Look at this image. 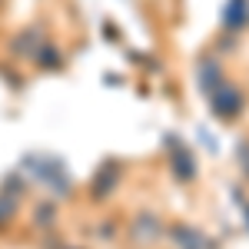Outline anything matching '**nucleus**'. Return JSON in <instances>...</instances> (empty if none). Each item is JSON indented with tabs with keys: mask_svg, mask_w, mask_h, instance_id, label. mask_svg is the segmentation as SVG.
I'll use <instances>...</instances> for the list:
<instances>
[{
	"mask_svg": "<svg viewBox=\"0 0 249 249\" xmlns=\"http://www.w3.org/2000/svg\"><path fill=\"white\" fill-rule=\"evenodd\" d=\"M173 166H176V176L179 179H193V173H196V163H193V156L186 153V146H179V140H176V160H173Z\"/></svg>",
	"mask_w": 249,
	"mask_h": 249,
	"instance_id": "obj_4",
	"label": "nucleus"
},
{
	"mask_svg": "<svg viewBox=\"0 0 249 249\" xmlns=\"http://www.w3.org/2000/svg\"><path fill=\"white\" fill-rule=\"evenodd\" d=\"M219 63H213V60H203L199 63V87L206 90V93H216L219 90Z\"/></svg>",
	"mask_w": 249,
	"mask_h": 249,
	"instance_id": "obj_3",
	"label": "nucleus"
},
{
	"mask_svg": "<svg viewBox=\"0 0 249 249\" xmlns=\"http://www.w3.org/2000/svg\"><path fill=\"white\" fill-rule=\"evenodd\" d=\"M173 239L183 249H210V239H206L203 232H196L193 226H176V230H173Z\"/></svg>",
	"mask_w": 249,
	"mask_h": 249,
	"instance_id": "obj_2",
	"label": "nucleus"
},
{
	"mask_svg": "<svg viewBox=\"0 0 249 249\" xmlns=\"http://www.w3.org/2000/svg\"><path fill=\"white\" fill-rule=\"evenodd\" d=\"M210 100H213V113L219 120H232L243 110V93L236 87H219L216 93H210Z\"/></svg>",
	"mask_w": 249,
	"mask_h": 249,
	"instance_id": "obj_1",
	"label": "nucleus"
},
{
	"mask_svg": "<svg viewBox=\"0 0 249 249\" xmlns=\"http://www.w3.org/2000/svg\"><path fill=\"white\" fill-rule=\"evenodd\" d=\"M246 20V0H232L230 7H226V23L230 27H239Z\"/></svg>",
	"mask_w": 249,
	"mask_h": 249,
	"instance_id": "obj_5",
	"label": "nucleus"
}]
</instances>
